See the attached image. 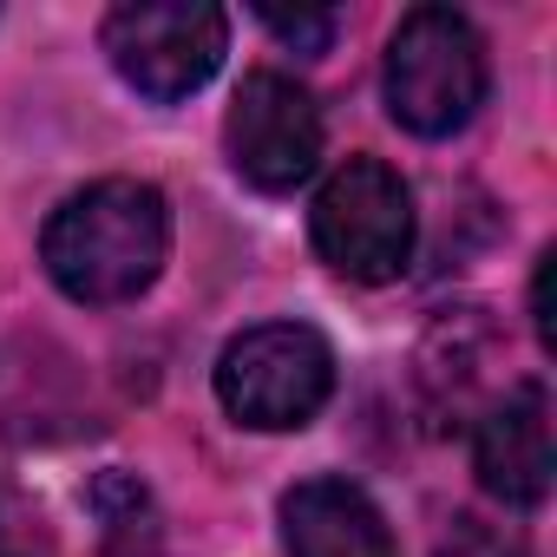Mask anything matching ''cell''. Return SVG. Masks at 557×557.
I'll use <instances>...</instances> for the list:
<instances>
[{
    "label": "cell",
    "instance_id": "8",
    "mask_svg": "<svg viewBox=\"0 0 557 557\" xmlns=\"http://www.w3.org/2000/svg\"><path fill=\"white\" fill-rule=\"evenodd\" d=\"M283 544L289 557H400L381 505L355 479H302L283 498Z\"/></svg>",
    "mask_w": 557,
    "mask_h": 557
},
{
    "label": "cell",
    "instance_id": "11",
    "mask_svg": "<svg viewBox=\"0 0 557 557\" xmlns=\"http://www.w3.org/2000/svg\"><path fill=\"white\" fill-rule=\"evenodd\" d=\"M440 557H518V544H505V537H498L492 524H479V518H459V524L446 531Z\"/></svg>",
    "mask_w": 557,
    "mask_h": 557
},
{
    "label": "cell",
    "instance_id": "10",
    "mask_svg": "<svg viewBox=\"0 0 557 557\" xmlns=\"http://www.w3.org/2000/svg\"><path fill=\"white\" fill-rule=\"evenodd\" d=\"M256 21L275 34V40H283V47H296V53H322L329 40H335V14L329 8H315V14H283V8H256Z\"/></svg>",
    "mask_w": 557,
    "mask_h": 557
},
{
    "label": "cell",
    "instance_id": "13",
    "mask_svg": "<svg viewBox=\"0 0 557 557\" xmlns=\"http://www.w3.org/2000/svg\"><path fill=\"white\" fill-rule=\"evenodd\" d=\"M0 557H47V537H40L34 518L14 511L8 498H0Z\"/></svg>",
    "mask_w": 557,
    "mask_h": 557
},
{
    "label": "cell",
    "instance_id": "9",
    "mask_svg": "<svg viewBox=\"0 0 557 557\" xmlns=\"http://www.w3.org/2000/svg\"><path fill=\"white\" fill-rule=\"evenodd\" d=\"M92 505L106 511V557H158V524H151V498L138 479L125 472H106L92 485Z\"/></svg>",
    "mask_w": 557,
    "mask_h": 557
},
{
    "label": "cell",
    "instance_id": "1",
    "mask_svg": "<svg viewBox=\"0 0 557 557\" xmlns=\"http://www.w3.org/2000/svg\"><path fill=\"white\" fill-rule=\"evenodd\" d=\"M40 256H47V275L60 283V296L86 309L132 302L158 283V269L171 256V210L138 177L86 184L47 216Z\"/></svg>",
    "mask_w": 557,
    "mask_h": 557
},
{
    "label": "cell",
    "instance_id": "3",
    "mask_svg": "<svg viewBox=\"0 0 557 557\" xmlns=\"http://www.w3.org/2000/svg\"><path fill=\"white\" fill-rule=\"evenodd\" d=\"M335 394V355L309 322H262L243 329L216 361V400L230 420L256 433L309 426Z\"/></svg>",
    "mask_w": 557,
    "mask_h": 557
},
{
    "label": "cell",
    "instance_id": "4",
    "mask_svg": "<svg viewBox=\"0 0 557 557\" xmlns=\"http://www.w3.org/2000/svg\"><path fill=\"white\" fill-rule=\"evenodd\" d=\"M315 249L348 283H394L413 262V190L381 158H348L309 210Z\"/></svg>",
    "mask_w": 557,
    "mask_h": 557
},
{
    "label": "cell",
    "instance_id": "7",
    "mask_svg": "<svg viewBox=\"0 0 557 557\" xmlns=\"http://www.w3.org/2000/svg\"><path fill=\"white\" fill-rule=\"evenodd\" d=\"M472 466H479V485L518 511L544 505L550 498V394L544 381H518L505 387L485 420H479V440H472Z\"/></svg>",
    "mask_w": 557,
    "mask_h": 557
},
{
    "label": "cell",
    "instance_id": "5",
    "mask_svg": "<svg viewBox=\"0 0 557 557\" xmlns=\"http://www.w3.org/2000/svg\"><path fill=\"white\" fill-rule=\"evenodd\" d=\"M230 47V14L210 0H132L106 14V53L125 86L171 106L197 92Z\"/></svg>",
    "mask_w": 557,
    "mask_h": 557
},
{
    "label": "cell",
    "instance_id": "2",
    "mask_svg": "<svg viewBox=\"0 0 557 557\" xmlns=\"http://www.w3.org/2000/svg\"><path fill=\"white\" fill-rule=\"evenodd\" d=\"M485 106V47L466 14L413 8L387 40V112L413 138H453Z\"/></svg>",
    "mask_w": 557,
    "mask_h": 557
},
{
    "label": "cell",
    "instance_id": "6",
    "mask_svg": "<svg viewBox=\"0 0 557 557\" xmlns=\"http://www.w3.org/2000/svg\"><path fill=\"white\" fill-rule=\"evenodd\" d=\"M223 145H230V164L256 190L283 197L309 184L322 164V112L289 73H249L223 119Z\"/></svg>",
    "mask_w": 557,
    "mask_h": 557
},
{
    "label": "cell",
    "instance_id": "12",
    "mask_svg": "<svg viewBox=\"0 0 557 557\" xmlns=\"http://www.w3.org/2000/svg\"><path fill=\"white\" fill-rule=\"evenodd\" d=\"M550 275H557V249L537 256V275H531V329L544 342V355H557V315H550Z\"/></svg>",
    "mask_w": 557,
    "mask_h": 557
}]
</instances>
